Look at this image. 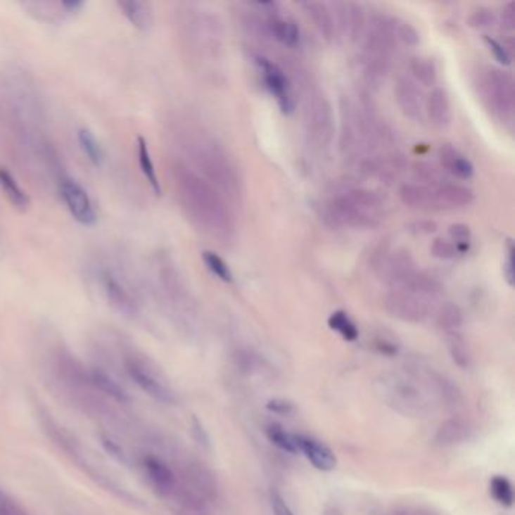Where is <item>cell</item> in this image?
I'll return each instance as SVG.
<instances>
[{"mask_svg": "<svg viewBox=\"0 0 515 515\" xmlns=\"http://www.w3.org/2000/svg\"><path fill=\"white\" fill-rule=\"evenodd\" d=\"M266 437L269 438V441L272 445H275L278 449H281L287 453H298V443H296V434H291L287 432L283 426H280L278 424H271L266 426Z\"/></svg>", "mask_w": 515, "mask_h": 515, "instance_id": "33", "label": "cell"}, {"mask_svg": "<svg viewBox=\"0 0 515 515\" xmlns=\"http://www.w3.org/2000/svg\"><path fill=\"white\" fill-rule=\"evenodd\" d=\"M395 30H396V39L400 41L402 44H405L408 47H416L420 43V34L411 23L402 22V20L396 18Z\"/></svg>", "mask_w": 515, "mask_h": 515, "instance_id": "42", "label": "cell"}, {"mask_svg": "<svg viewBox=\"0 0 515 515\" xmlns=\"http://www.w3.org/2000/svg\"><path fill=\"white\" fill-rule=\"evenodd\" d=\"M497 22V17L490 8L481 6L475 9L469 17V26L473 29H490L494 27Z\"/></svg>", "mask_w": 515, "mask_h": 515, "instance_id": "41", "label": "cell"}, {"mask_svg": "<svg viewBox=\"0 0 515 515\" xmlns=\"http://www.w3.org/2000/svg\"><path fill=\"white\" fill-rule=\"evenodd\" d=\"M411 174H413V179L417 182V184H421V186L438 188L441 184H445L441 171L429 162H416L411 167Z\"/></svg>", "mask_w": 515, "mask_h": 515, "instance_id": "32", "label": "cell"}, {"mask_svg": "<svg viewBox=\"0 0 515 515\" xmlns=\"http://www.w3.org/2000/svg\"><path fill=\"white\" fill-rule=\"evenodd\" d=\"M203 260H204L205 266L209 267V271L218 276L220 280H222L225 283H230L233 280V274L230 271L229 265H227L216 253L204 251L203 253Z\"/></svg>", "mask_w": 515, "mask_h": 515, "instance_id": "39", "label": "cell"}, {"mask_svg": "<svg viewBox=\"0 0 515 515\" xmlns=\"http://www.w3.org/2000/svg\"><path fill=\"white\" fill-rule=\"evenodd\" d=\"M425 110L432 125L446 129L452 121V106L447 92L443 88L432 89L425 101Z\"/></svg>", "mask_w": 515, "mask_h": 515, "instance_id": "21", "label": "cell"}, {"mask_svg": "<svg viewBox=\"0 0 515 515\" xmlns=\"http://www.w3.org/2000/svg\"><path fill=\"white\" fill-rule=\"evenodd\" d=\"M138 160H139L141 171H142L144 176H146L147 182L150 183L153 192L156 195H160L162 188H160V183H159V179H158V172H156V168H154V163H153L151 156H150L148 144L142 136L138 138Z\"/></svg>", "mask_w": 515, "mask_h": 515, "instance_id": "29", "label": "cell"}, {"mask_svg": "<svg viewBox=\"0 0 515 515\" xmlns=\"http://www.w3.org/2000/svg\"><path fill=\"white\" fill-rule=\"evenodd\" d=\"M266 29L276 41L281 44L293 47L300 41V29L292 22V20L283 18L281 15L271 13L266 22Z\"/></svg>", "mask_w": 515, "mask_h": 515, "instance_id": "25", "label": "cell"}, {"mask_svg": "<svg viewBox=\"0 0 515 515\" xmlns=\"http://www.w3.org/2000/svg\"><path fill=\"white\" fill-rule=\"evenodd\" d=\"M333 11L336 32L352 43L363 39L366 32V14L362 5L354 2H337L329 5Z\"/></svg>", "mask_w": 515, "mask_h": 515, "instance_id": "9", "label": "cell"}, {"mask_svg": "<svg viewBox=\"0 0 515 515\" xmlns=\"http://www.w3.org/2000/svg\"><path fill=\"white\" fill-rule=\"evenodd\" d=\"M440 160H441V165L443 168H445L447 172H450L452 176H455L458 179H462V180H469L473 177V174H475V168H473L471 162L462 156V154L457 150L453 148L452 146H443L440 148Z\"/></svg>", "mask_w": 515, "mask_h": 515, "instance_id": "24", "label": "cell"}, {"mask_svg": "<svg viewBox=\"0 0 515 515\" xmlns=\"http://www.w3.org/2000/svg\"><path fill=\"white\" fill-rule=\"evenodd\" d=\"M126 369L130 375V378L135 381V383L146 391L148 396L156 399L158 402L162 404H174L176 402V398H174L172 391L163 384L162 381L156 376L153 370L146 366V363L141 362V360L130 357L126 360Z\"/></svg>", "mask_w": 515, "mask_h": 515, "instance_id": "11", "label": "cell"}, {"mask_svg": "<svg viewBox=\"0 0 515 515\" xmlns=\"http://www.w3.org/2000/svg\"><path fill=\"white\" fill-rule=\"evenodd\" d=\"M431 381L434 383V388L437 391V395L441 398L443 402H445L447 407L458 408L462 405L461 391L457 388V386H453L449 379L437 375Z\"/></svg>", "mask_w": 515, "mask_h": 515, "instance_id": "37", "label": "cell"}, {"mask_svg": "<svg viewBox=\"0 0 515 515\" xmlns=\"http://www.w3.org/2000/svg\"><path fill=\"white\" fill-rule=\"evenodd\" d=\"M174 180L183 210L205 234L221 242L234 236L233 215L222 195L188 165H174Z\"/></svg>", "mask_w": 515, "mask_h": 515, "instance_id": "1", "label": "cell"}, {"mask_svg": "<svg viewBox=\"0 0 515 515\" xmlns=\"http://www.w3.org/2000/svg\"><path fill=\"white\" fill-rule=\"evenodd\" d=\"M0 515H26V512L20 509L4 491H0Z\"/></svg>", "mask_w": 515, "mask_h": 515, "instance_id": "48", "label": "cell"}, {"mask_svg": "<svg viewBox=\"0 0 515 515\" xmlns=\"http://www.w3.org/2000/svg\"><path fill=\"white\" fill-rule=\"evenodd\" d=\"M375 346H376L378 351L381 354H384V355H396V352H398L396 345L391 343V342H387V340H384V338L378 340Z\"/></svg>", "mask_w": 515, "mask_h": 515, "instance_id": "52", "label": "cell"}, {"mask_svg": "<svg viewBox=\"0 0 515 515\" xmlns=\"http://www.w3.org/2000/svg\"><path fill=\"white\" fill-rule=\"evenodd\" d=\"M470 434H471V428L467 421L458 419V417H453V419L445 420L438 426L435 435H434V441H435V445H438L441 447H450V446L461 445V443H466L470 438Z\"/></svg>", "mask_w": 515, "mask_h": 515, "instance_id": "22", "label": "cell"}, {"mask_svg": "<svg viewBox=\"0 0 515 515\" xmlns=\"http://www.w3.org/2000/svg\"><path fill=\"white\" fill-rule=\"evenodd\" d=\"M59 6L64 9L65 13H76L84 6V2H77V0H67V2H61Z\"/></svg>", "mask_w": 515, "mask_h": 515, "instance_id": "53", "label": "cell"}, {"mask_svg": "<svg viewBox=\"0 0 515 515\" xmlns=\"http://www.w3.org/2000/svg\"><path fill=\"white\" fill-rule=\"evenodd\" d=\"M384 308L391 317L408 324L424 322L429 314L426 301L405 291H390L384 298Z\"/></svg>", "mask_w": 515, "mask_h": 515, "instance_id": "7", "label": "cell"}, {"mask_svg": "<svg viewBox=\"0 0 515 515\" xmlns=\"http://www.w3.org/2000/svg\"><path fill=\"white\" fill-rule=\"evenodd\" d=\"M375 269L381 280L391 287V291H399L411 274L417 271L413 255L404 248L379 255Z\"/></svg>", "mask_w": 515, "mask_h": 515, "instance_id": "6", "label": "cell"}, {"mask_svg": "<svg viewBox=\"0 0 515 515\" xmlns=\"http://www.w3.org/2000/svg\"><path fill=\"white\" fill-rule=\"evenodd\" d=\"M59 191L67 209L77 222L84 225L96 224L97 215L94 204H92L87 191L77 182L63 177L59 182Z\"/></svg>", "mask_w": 515, "mask_h": 515, "instance_id": "10", "label": "cell"}, {"mask_svg": "<svg viewBox=\"0 0 515 515\" xmlns=\"http://www.w3.org/2000/svg\"><path fill=\"white\" fill-rule=\"evenodd\" d=\"M254 63L260 70L266 88L276 98L278 106L284 113H291L295 109V98L284 71L265 56H255Z\"/></svg>", "mask_w": 515, "mask_h": 515, "instance_id": "8", "label": "cell"}, {"mask_svg": "<svg viewBox=\"0 0 515 515\" xmlns=\"http://www.w3.org/2000/svg\"><path fill=\"white\" fill-rule=\"evenodd\" d=\"M300 6L304 9V13L307 14V17L312 20V23L314 25V27L317 29L319 35H321L328 43L336 38L337 32H336V23H334V17H333V11L329 5L324 4V2H303L300 4Z\"/></svg>", "mask_w": 515, "mask_h": 515, "instance_id": "18", "label": "cell"}, {"mask_svg": "<svg viewBox=\"0 0 515 515\" xmlns=\"http://www.w3.org/2000/svg\"><path fill=\"white\" fill-rule=\"evenodd\" d=\"M409 70L413 77L424 87H432L437 82V67L429 58L416 56L411 59Z\"/></svg>", "mask_w": 515, "mask_h": 515, "instance_id": "31", "label": "cell"}, {"mask_svg": "<svg viewBox=\"0 0 515 515\" xmlns=\"http://www.w3.org/2000/svg\"><path fill=\"white\" fill-rule=\"evenodd\" d=\"M271 507L274 515H295L289 508V504H287L281 497V494H278L276 491L271 494Z\"/></svg>", "mask_w": 515, "mask_h": 515, "instance_id": "49", "label": "cell"}, {"mask_svg": "<svg viewBox=\"0 0 515 515\" xmlns=\"http://www.w3.org/2000/svg\"><path fill=\"white\" fill-rule=\"evenodd\" d=\"M266 408L269 409L271 413L280 414V416H291V414L295 413V404L291 402V400L280 399V398L267 400Z\"/></svg>", "mask_w": 515, "mask_h": 515, "instance_id": "45", "label": "cell"}, {"mask_svg": "<svg viewBox=\"0 0 515 515\" xmlns=\"http://www.w3.org/2000/svg\"><path fill=\"white\" fill-rule=\"evenodd\" d=\"M184 147L195 170H198L201 177L210 183L222 197L231 201L241 198L242 183L238 168L218 142L198 133L191 136Z\"/></svg>", "mask_w": 515, "mask_h": 515, "instance_id": "2", "label": "cell"}, {"mask_svg": "<svg viewBox=\"0 0 515 515\" xmlns=\"http://www.w3.org/2000/svg\"><path fill=\"white\" fill-rule=\"evenodd\" d=\"M435 322L438 328L447 334L458 333L462 322H464V314H462V310L457 304L445 303L438 308Z\"/></svg>", "mask_w": 515, "mask_h": 515, "instance_id": "28", "label": "cell"}, {"mask_svg": "<svg viewBox=\"0 0 515 515\" xmlns=\"http://www.w3.org/2000/svg\"><path fill=\"white\" fill-rule=\"evenodd\" d=\"M443 283L435 278L434 275H431L428 272H420L416 271L411 274V276L404 283V286L400 287L399 291H405L408 293H413L421 300H431V298H437L438 295L443 293Z\"/></svg>", "mask_w": 515, "mask_h": 515, "instance_id": "23", "label": "cell"}, {"mask_svg": "<svg viewBox=\"0 0 515 515\" xmlns=\"http://www.w3.org/2000/svg\"><path fill=\"white\" fill-rule=\"evenodd\" d=\"M447 348H449V354L458 367L461 369H467L470 366L471 362V355L469 351V346L466 343L464 337H462L459 333H452L447 334Z\"/></svg>", "mask_w": 515, "mask_h": 515, "instance_id": "35", "label": "cell"}, {"mask_svg": "<svg viewBox=\"0 0 515 515\" xmlns=\"http://www.w3.org/2000/svg\"><path fill=\"white\" fill-rule=\"evenodd\" d=\"M409 230L416 234H431L437 230V225L432 221H419V222L411 224Z\"/></svg>", "mask_w": 515, "mask_h": 515, "instance_id": "50", "label": "cell"}, {"mask_svg": "<svg viewBox=\"0 0 515 515\" xmlns=\"http://www.w3.org/2000/svg\"><path fill=\"white\" fill-rule=\"evenodd\" d=\"M296 443L298 450L304 453L314 469L321 471H331L336 467V455L322 441L308 435H296Z\"/></svg>", "mask_w": 515, "mask_h": 515, "instance_id": "16", "label": "cell"}, {"mask_svg": "<svg viewBox=\"0 0 515 515\" xmlns=\"http://www.w3.org/2000/svg\"><path fill=\"white\" fill-rule=\"evenodd\" d=\"M121 13L139 30H148L153 25V11L148 4L138 0H122L117 4Z\"/></svg>", "mask_w": 515, "mask_h": 515, "instance_id": "26", "label": "cell"}, {"mask_svg": "<svg viewBox=\"0 0 515 515\" xmlns=\"http://www.w3.org/2000/svg\"><path fill=\"white\" fill-rule=\"evenodd\" d=\"M434 193L437 210L467 208L475 200V193H473L471 189L453 183H445L438 188H434Z\"/></svg>", "mask_w": 515, "mask_h": 515, "instance_id": "17", "label": "cell"}, {"mask_svg": "<svg viewBox=\"0 0 515 515\" xmlns=\"http://www.w3.org/2000/svg\"><path fill=\"white\" fill-rule=\"evenodd\" d=\"M399 198L405 205L416 210H437L434 188L421 186L417 183H405L399 189Z\"/></svg>", "mask_w": 515, "mask_h": 515, "instance_id": "20", "label": "cell"}, {"mask_svg": "<svg viewBox=\"0 0 515 515\" xmlns=\"http://www.w3.org/2000/svg\"><path fill=\"white\" fill-rule=\"evenodd\" d=\"M483 41H485L488 49L491 50V53L494 55V58L497 59L499 64H502V65H509L511 64V55H509V50L507 49V46L499 43L497 39H494L488 35L483 37Z\"/></svg>", "mask_w": 515, "mask_h": 515, "instance_id": "44", "label": "cell"}, {"mask_svg": "<svg viewBox=\"0 0 515 515\" xmlns=\"http://www.w3.org/2000/svg\"><path fill=\"white\" fill-rule=\"evenodd\" d=\"M500 22H502L503 29H507V30L515 29V4L514 2H508L502 8Z\"/></svg>", "mask_w": 515, "mask_h": 515, "instance_id": "47", "label": "cell"}, {"mask_svg": "<svg viewBox=\"0 0 515 515\" xmlns=\"http://www.w3.org/2000/svg\"><path fill=\"white\" fill-rule=\"evenodd\" d=\"M490 492L499 504L504 508H511L514 504V488L508 478L492 476L490 481Z\"/></svg>", "mask_w": 515, "mask_h": 515, "instance_id": "38", "label": "cell"}, {"mask_svg": "<svg viewBox=\"0 0 515 515\" xmlns=\"http://www.w3.org/2000/svg\"><path fill=\"white\" fill-rule=\"evenodd\" d=\"M395 94L404 115L413 121H421L425 110V100L416 82L408 76H400L396 82Z\"/></svg>", "mask_w": 515, "mask_h": 515, "instance_id": "15", "label": "cell"}, {"mask_svg": "<svg viewBox=\"0 0 515 515\" xmlns=\"http://www.w3.org/2000/svg\"><path fill=\"white\" fill-rule=\"evenodd\" d=\"M478 89L485 106L503 121H512L515 112V85L508 71L487 67L479 71Z\"/></svg>", "mask_w": 515, "mask_h": 515, "instance_id": "4", "label": "cell"}, {"mask_svg": "<svg viewBox=\"0 0 515 515\" xmlns=\"http://www.w3.org/2000/svg\"><path fill=\"white\" fill-rule=\"evenodd\" d=\"M77 139L80 144V148L85 153V156L94 163L96 167H101L103 162H105V153H103V148L97 138L92 135L88 129H80L77 133Z\"/></svg>", "mask_w": 515, "mask_h": 515, "instance_id": "34", "label": "cell"}, {"mask_svg": "<svg viewBox=\"0 0 515 515\" xmlns=\"http://www.w3.org/2000/svg\"><path fill=\"white\" fill-rule=\"evenodd\" d=\"M0 188L4 189L8 200L11 201L13 205L17 209L25 210L29 205V197L26 192L20 188V184L15 182V179L9 174L6 170L0 168Z\"/></svg>", "mask_w": 515, "mask_h": 515, "instance_id": "30", "label": "cell"}, {"mask_svg": "<svg viewBox=\"0 0 515 515\" xmlns=\"http://www.w3.org/2000/svg\"><path fill=\"white\" fill-rule=\"evenodd\" d=\"M379 384L386 402L398 413L409 417H424L428 414V399L413 381L399 375H386L381 378Z\"/></svg>", "mask_w": 515, "mask_h": 515, "instance_id": "5", "label": "cell"}, {"mask_svg": "<svg viewBox=\"0 0 515 515\" xmlns=\"http://www.w3.org/2000/svg\"><path fill=\"white\" fill-rule=\"evenodd\" d=\"M89 379L92 387H96L97 390H100L101 393L108 395L109 398L115 399L117 402L120 404H126L129 402V396L117 381H113L110 376H108L105 372H101L98 369H94L89 374Z\"/></svg>", "mask_w": 515, "mask_h": 515, "instance_id": "27", "label": "cell"}, {"mask_svg": "<svg viewBox=\"0 0 515 515\" xmlns=\"http://www.w3.org/2000/svg\"><path fill=\"white\" fill-rule=\"evenodd\" d=\"M183 481L184 487H188L191 491L205 500V502H213L218 499L220 494V485L218 481H216L213 473L205 467L201 462H188L186 466L183 467Z\"/></svg>", "mask_w": 515, "mask_h": 515, "instance_id": "14", "label": "cell"}, {"mask_svg": "<svg viewBox=\"0 0 515 515\" xmlns=\"http://www.w3.org/2000/svg\"><path fill=\"white\" fill-rule=\"evenodd\" d=\"M144 466H146L147 475L162 496H172V492L177 488V478L174 475V471L165 464L163 461L154 457H148L144 461Z\"/></svg>", "mask_w": 515, "mask_h": 515, "instance_id": "19", "label": "cell"}, {"mask_svg": "<svg viewBox=\"0 0 515 515\" xmlns=\"http://www.w3.org/2000/svg\"><path fill=\"white\" fill-rule=\"evenodd\" d=\"M328 326L337 331L348 342H354L358 338V328L352 322V319L348 316V313L338 310L334 312L328 319Z\"/></svg>", "mask_w": 515, "mask_h": 515, "instance_id": "36", "label": "cell"}, {"mask_svg": "<svg viewBox=\"0 0 515 515\" xmlns=\"http://www.w3.org/2000/svg\"><path fill=\"white\" fill-rule=\"evenodd\" d=\"M431 254L438 260H453L458 255V251L452 241L437 238L431 245Z\"/></svg>", "mask_w": 515, "mask_h": 515, "instance_id": "43", "label": "cell"}, {"mask_svg": "<svg viewBox=\"0 0 515 515\" xmlns=\"http://www.w3.org/2000/svg\"><path fill=\"white\" fill-rule=\"evenodd\" d=\"M192 428H193V434H197V441L200 443V445L209 447V437H208V434H205L203 425L195 417L192 420Z\"/></svg>", "mask_w": 515, "mask_h": 515, "instance_id": "51", "label": "cell"}, {"mask_svg": "<svg viewBox=\"0 0 515 515\" xmlns=\"http://www.w3.org/2000/svg\"><path fill=\"white\" fill-rule=\"evenodd\" d=\"M103 292H105L109 304L117 312L125 316H135L138 313V304L135 296L130 292L125 281L120 280L117 274L112 271H103L100 275Z\"/></svg>", "mask_w": 515, "mask_h": 515, "instance_id": "13", "label": "cell"}, {"mask_svg": "<svg viewBox=\"0 0 515 515\" xmlns=\"http://www.w3.org/2000/svg\"><path fill=\"white\" fill-rule=\"evenodd\" d=\"M307 113L308 127H310L313 139L317 144H321L322 147H328L334 132V117L329 101L321 94L313 96Z\"/></svg>", "mask_w": 515, "mask_h": 515, "instance_id": "12", "label": "cell"}, {"mask_svg": "<svg viewBox=\"0 0 515 515\" xmlns=\"http://www.w3.org/2000/svg\"><path fill=\"white\" fill-rule=\"evenodd\" d=\"M507 260L503 263V275L504 280L508 281L509 286H514V243L512 241H508V248H507Z\"/></svg>", "mask_w": 515, "mask_h": 515, "instance_id": "46", "label": "cell"}, {"mask_svg": "<svg viewBox=\"0 0 515 515\" xmlns=\"http://www.w3.org/2000/svg\"><path fill=\"white\" fill-rule=\"evenodd\" d=\"M449 236L452 242L455 243L458 254H464L470 248L471 231L470 227L466 224H453L449 227Z\"/></svg>", "mask_w": 515, "mask_h": 515, "instance_id": "40", "label": "cell"}, {"mask_svg": "<svg viewBox=\"0 0 515 515\" xmlns=\"http://www.w3.org/2000/svg\"><path fill=\"white\" fill-rule=\"evenodd\" d=\"M384 203L374 191L352 188L334 197L328 205V218L336 225L351 229H375L381 224Z\"/></svg>", "mask_w": 515, "mask_h": 515, "instance_id": "3", "label": "cell"}]
</instances>
